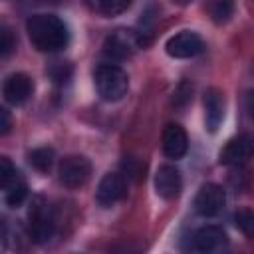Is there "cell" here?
I'll return each instance as SVG.
<instances>
[{"mask_svg": "<svg viewBox=\"0 0 254 254\" xmlns=\"http://www.w3.org/2000/svg\"><path fill=\"white\" fill-rule=\"evenodd\" d=\"M26 32L32 46L44 54L62 52L69 44V30L65 22L54 14H34L26 22Z\"/></svg>", "mask_w": 254, "mask_h": 254, "instance_id": "6da1fadb", "label": "cell"}, {"mask_svg": "<svg viewBox=\"0 0 254 254\" xmlns=\"http://www.w3.org/2000/svg\"><path fill=\"white\" fill-rule=\"evenodd\" d=\"M93 83L97 95L103 101H121L129 89V75L117 64H101L93 71Z\"/></svg>", "mask_w": 254, "mask_h": 254, "instance_id": "7a4b0ae2", "label": "cell"}, {"mask_svg": "<svg viewBox=\"0 0 254 254\" xmlns=\"http://www.w3.org/2000/svg\"><path fill=\"white\" fill-rule=\"evenodd\" d=\"M56 228V218L54 212L44 196H34L28 208V230L34 242L42 244L48 242L54 234Z\"/></svg>", "mask_w": 254, "mask_h": 254, "instance_id": "3957f363", "label": "cell"}, {"mask_svg": "<svg viewBox=\"0 0 254 254\" xmlns=\"http://www.w3.org/2000/svg\"><path fill=\"white\" fill-rule=\"evenodd\" d=\"M147 44H149V38H145L141 32L119 28L107 36V40L103 44V54L109 58H115V60H125L135 50L145 48Z\"/></svg>", "mask_w": 254, "mask_h": 254, "instance_id": "277c9868", "label": "cell"}, {"mask_svg": "<svg viewBox=\"0 0 254 254\" xmlns=\"http://www.w3.org/2000/svg\"><path fill=\"white\" fill-rule=\"evenodd\" d=\"M91 175V163L83 155H67L62 159L58 167L60 183L67 189H79L87 183Z\"/></svg>", "mask_w": 254, "mask_h": 254, "instance_id": "5b68a950", "label": "cell"}, {"mask_svg": "<svg viewBox=\"0 0 254 254\" xmlns=\"http://www.w3.org/2000/svg\"><path fill=\"white\" fill-rule=\"evenodd\" d=\"M224 204H226V192L216 183L202 185L194 196V210L204 218L218 216L224 210Z\"/></svg>", "mask_w": 254, "mask_h": 254, "instance_id": "8992f818", "label": "cell"}, {"mask_svg": "<svg viewBox=\"0 0 254 254\" xmlns=\"http://www.w3.org/2000/svg\"><path fill=\"white\" fill-rule=\"evenodd\" d=\"M204 50L202 38L192 30H183L175 36H171L165 44V52L175 60H189L198 56Z\"/></svg>", "mask_w": 254, "mask_h": 254, "instance_id": "52a82bcc", "label": "cell"}, {"mask_svg": "<svg viewBox=\"0 0 254 254\" xmlns=\"http://www.w3.org/2000/svg\"><path fill=\"white\" fill-rule=\"evenodd\" d=\"M127 194V181L121 173H107L101 177L97 190H95V200L101 206H113L119 200H123Z\"/></svg>", "mask_w": 254, "mask_h": 254, "instance_id": "ba28073f", "label": "cell"}, {"mask_svg": "<svg viewBox=\"0 0 254 254\" xmlns=\"http://www.w3.org/2000/svg\"><path fill=\"white\" fill-rule=\"evenodd\" d=\"M252 151H254V141L248 133H244V135H238L226 141V145L218 153V161L220 165L236 167V165L246 163L252 157Z\"/></svg>", "mask_w": 254, "mask_h": 254, "instance_id": "9c48e42d", "label": "cell"}, {"mask_svg": "<svg viewBox=\"0 0 254 254\" xmlns=\"http://www.w3.org/2000/svg\"><path fill=\"white\" fill-rule=\"evenodd\" d=\"M183 190V177L175 165H161L155 173V192L165 200H175Z\"/></svg>", "mask_w": 254, "mask_h": 254, "instance_id": "30bf717a", "label": "cell"}, {"mask_svg": "<svg viewBox=\"0 0 254 254\" xmlns=\"http://www.w3.org/2000/svg\"><path fill=\"white\" fill-rule=\"evenodd\" d=\"M228 244V236L220 226L208 224V226H200L198 230H194L192 234V244L190 248L196 252H218Z\"/></svg>", "mask_w": 254, "mask_h": 254, "instance_id": "8fae6325", "label": "cell"}, {"mask_svg": "<svg viewBox=\"0 0 254 254\" xmlns=\"http://www.w3.org/2000/svg\"><path fill=\"white\" fill-rule=\"evenodd\" d=\"M32 91H34V83H32L30 75L20 73V71H18V73H10V75L4 79V83H2V95H4V99H6L8 103H12V105H22V103H26V101L30 99Z\"/></svg>", "mask_w": 254, "mask_h": 254, "instance_id": "7c38bea8", "label": "cell"}, {"mask_svg": "<svg viewBox=\"0 0 254 254\" xmlns=\"http://www.w3.org/2000/svg\"><path fill=\"white\" fill-rule=\"evenodd\" d=\"M204 103V125L208 133H216L224 119V95L218 87H208L202 97Z\"/></svg>", "mask_w": 254, "mask_h": 254, "instance_id": "4fadbf2b", "label": "cell"}, {"mask_svg": "<svg viewBox=\"0 0 254 254\" xmlns=\"http://www.w3.org/2000/svg\"><path fill=\"white\" fill-rule=\"evenodd\" d=\"M189 151V137L179 123H169L163 131V153L169 159H183Z\"/></svg>", "mask_w": 254, "mask_h": 254, "instance_id": "5bb4252c", "label": "cell"}, {"mask_svg": "<svg viewBox=\"0 0 254 254\" xmlns=\"http://www.w3.org/2000/svg\"><path fill=\"white\" fill-rule=\"evenodd\" d=\"M87 6L101 14V16H117V14H123L133 0H85Z\"/></svg>", "mask_w": 254, "mask_h": 254, "instance_id": "9a60e30c", "label": "cell"}, {"mask_svg": "<svg viewBox=\"0 0 254 254\" xmlns=\"http://www.w3.org/2000/svg\"><path fill=\"white\" fill-rule=\"evenodd\" d=\"M20 181H22V175L16 169V165L8 157L0 155V190H8Z\"/></svg>", "mask_w": 254, "mask_h": 254, "instance_id": "2e32d148", "label": "cell"}, {"mask_svg": "<svg viewBox=\"0 0 254 254\" xmlns=\"http://www.w3.org/2000/svg\"><path fill=\"white\" fill-rule=\"evenodd\" d=\"M28 161H30V165H32L36 171L48 173V171L52 169L54 161H56V153H54L52 147H38V149H34V151L28 155Z\"/></svg>", "mask_w": 254, "mask_h": 254, "instance_id": "e0dca14e", "label": "cell"}, {"mask_svg": "<svg viewBox=\"0 0 254 254\" xmlns=\"http://www.w3.org/2000/svg\"><path fill=\"white\" fill-rule=\"evenodd\" d=\"M208 14L214 24H226L234 14V0H210Z\"/></svg>", "mask_w": 254, "mask_h": 254, "instance_id": "ac0fdd59", "label": "cell"}, {"mask_svg": "<svg viewBox=\"0 0 254 254\" xmlns=\"http://www.w3.org/2000/svg\"><path fill=\"white\" fill-rule=\"evenodd\" d=\"M71 71H73V67H71L69 62H54V64L48 67V75L52 77V81H54L56 85L67 83V79L71 77Z\"/></svg>", "mask_w": 254, "mask_h": 254, "instance_id": "d6986e66", "label": "cell"}, {"mask_svg": "<svg viewBox=\"0 0 254 254\" xmlns=\"http://www.w3.org/2000/svg\"><path fill=\"white\" fill-rule=\"evenodd\" d=\"M16 48V38H14V32L4 24L0 22V58L2 56H10Z\"/></svg>", "mask_w": 254, "mask_h": 254, "instance_id": "ffe728a7", "label": "cell"}, {"mask_svg": "<svg viewBox=\"0 0 254 254\" xmlns=\"http://www.w3.org/2000/svg\"><path fill=\"white\" fill-rule=\"evenodd\" d=\"M26 196H28V187L24 181H20L18 185H14L12 189L6 190V202L10 206H20L26 200Z\"/></svg>", "mask_w": 254, "mask_h": 254, "instance_id": "44dd1931", "label": "cell"}, {"mask_svg": "<svg viewBox=\"0 0 254 254\" xmlns=\"http://www.w3.org/2000/svg\"><path fill=\"white\" fill-rule=\"evenodd\" d=\"M234 220H236V226H238L246 236H252V230H254V214H252L250 208L238 210L236 216H234Z\"/></svg>", "mask_w": 254, "mask_h": 254, "instance_id": "7402d4cb", "label": "cell"}, {"mask_svg": "<svg viewBox=\"0 0 254 254\" xmlns=\"http://www.w3.org/2000/svg\"><path fill=\"white\" fill-rule=\"evenodd\" d=\"M12 125H14V119H12V113L8 107L0 105V137L8 135L12 131Z\"/></svg>", "mask_w": 254, "mask_h": 254, "instance_id": "603a6c76", "label": "cell"}, {"mask_svg": "<svg viewBox=\"0 0 254 254\" xmlns=\"http://www.w3.org/2000/svg\"><path fill=\"white\" fill-rule=\"evenodd\" d=\"M123 167L127 169V175H133V177H141V163L139 161H135V159H127L125 163H123Z\"/></svg>", "mask_w": 254, "mask_h": 254, "instance_id": "cb8c5ba5", "label": "cell"}, {"mask_svg": "<svg viewBox=\"0 0 254 254\" xmlns=\"http://www.w3.org/2000/svg\"><path fill=\"white\" fill-rule=\"evenodd\" d=\"M36 2H48V4H58V2H65V0H36Z\"/></svg>", "mask_w": 254, "mask_h": 254, "instance_id": "d4e9b609", "label": "cell"}, {"mask_svg": "<svg viewBox=\"0 0 254 254\" xmlns=\"http://www.w3.org/2000/svg\"><path fill=\"white\" fill-rule=\"evenodd\" d=\"M179 2H181V4H185V2H189V0H179Z\"/></svg>", "mask_w": 254, "mask_h": 254, "instance_id": "484cf974", "label": "cell"}]
</instances>
